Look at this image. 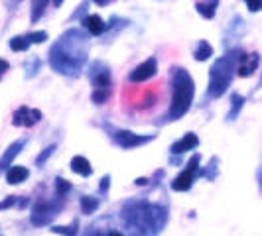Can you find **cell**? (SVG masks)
I'll return each mask as SVG.
<instances>
[{
	"label": "cell",
	"mask_w": 262,
	"mask_h": 236,
	"mask_svg": "<svg viewBox=\"0 0 262 236\" xmlns=\"http://www.w3.org/2000/svg\"><path fill=\"white\" fill-rule=\"evenodd\" d=\"M53 150H55V146H48V148H46V150L36 157V166L41 168V166H43V161H48V159H50V156L53 154Z\"/></svg>",
	"instance_id": "cell-27"
},
{
	"label": "cell",
	"mask_w": 262,
	"mask_h": 236,
	"mask_svg": "<svg viewBox=\"0 0 262 236\" xmlns=\"http://www.w3.org/2000/svg\"><path fill=\"white\" fill-rule=\"evenodd\" d=\"M158 73V61L156 57H150L146 59L144 63H140L138 67H134L130 71V81L132 83H144L148 79H152Z\"/></svg>",
	"instance_id": "cell-9"
},
{
	"label": "cell",
	"mask_w": 262,
	"mask_h": 236,
	"mask_svg": "<svg viewBox=\"0 0 262 236\" xmlns=\"http://www.w3.org/2000/svg\"><path fill=\"white\" fill-rule=\"evenodd\" d=\"M63 2H66V0H53V6H57V8H59Z\"/></svg>",
	"instance_id": "cell-35"
},
{
	"label": "cell",
	"mask_w": 262,
	"mask_h": 236,
	"mask_svg": "<svg viewBox=\"0 0 262 236\" xmlns=\"http://www.w3.org/2000/svg\"><path fill=\"white\" fill-rule=\"evenodd\" d=\"M217 6H219V0H203V2H197L195 8L199 16H203L205 20H211L215 18V12H217Z\"/></svg>",
	"instance_id": "cell-17"
},
{
	"label": "cell",
	"mask_w": 262,
	"mask_h": 236,
	"mask_svg": "<svg viewBox=\"0 0 262 236\" xmlns=\"http://www.w3.org/2000/svg\"><path fill=\"white\" fill-rule=\"evenodd\" d=\"M52 232H55V234H63V236H77L79 221H73L69 226H53Z\"/></svg>",
	"instance_id": "cell-22"
},
{
	"label": "cell",
	"mask_w": 262,
	"mask_h": 236,
	"mask_svg": "<svg viewBox=\"0 0 262 236\" xmlns=\"http://www.w3.org/2000/svg\"><path fill=\"white\" fill-rule=\"evenodd\" d=\"M256 181H258V187H260V193H262V163L260 168H258V171H256Z\"/></svg>",
	"instance_id": "cell-33"
},
{
	"label": "cell",
	"mask_w": 262,
	"mask_h": 236,
	"mask_svg": "<svg viewBox=\"0 0 262 236\" xmlns=\"http://www.w3.org/2000/svg\"><path fill=\"white\" fill-rule=\"evenodd\" d=\"M26 146V138H22V140H16L14 144L8 146V150L4 152V156L0 157V171H6L8 168H12L14 166V157L20 154V150Z\"/></svg>",
	"instance_id": "cell-11"
},
{
	"label": "cell",
	"mask_w": 262,
	"mask_h": 236,
	"mask_svg": "<svg viewBox=\"0 0 262 236\" xmlns=\"http://www.w3.org/2000/svg\"><path fill=\"white\" fill-rule=\"evenodd\" d=\"M55 189H57V195L66 197L67 193L71 191V183H69L67 179H61V177H57V179H55Z\"/></svg>",
	"instance_id": "cell-25"
},
{
	"label": "cell",
	"mask_w": 262,
	"mask_h": 236,
	"mask_svg": "<svg viewBox=\"0 0 262 236\" xmlns=\"http://www.w3.org/2000/svg\"><path fill=\"white\" fill-rule=\"evenodd\" d=\"M28 175H30V171H28L26 168H22V166H12V168L6 170V181L10 185H18V183H22V181H26Z\"/></svg>",
	"instance_id": "cell-16"
},
{
	"label": "cell",
	"mask_w": 262,
	"mask_h": 236,
	"mask_svg": "<svg viewBox=\"0 0 262 236\" xmlns=\"http://www.w3.org/2000/svg\"><path fill=\"white\" fill-rule=\"evenodd\" d=\"M8 61H6V59H0V75H4V73H6V71H8Z\"/></svg>",
	"instance_id": "cell-31"
},
{
	"label": "cell",
	"mask_w": 262,
	"mask_h": 236,
	"mask_svg": "<svg viewBox=\"0 0 262 236\" xmlns=\"http://www.w3.org/2000/svg\"><path fill=\"white\" fill-rule=\"evenodd\" d=\"M238 55H241V52H229L211 65L209 87H207V92H209L211 99L223 97L227 89L231 87V81H233L236 71V63H238Z\"/></svg>",
	"instance_id": "cell-4"
},
{
	"label": "cell",
	"mask_w": 262,
	"mask_h": 236,
	"mask_svg": "<svg viewBox=\"0 0 262 236\" xmlns=\"http://www.w3.org/2000/svg\"><path fill=\"white\" fill-rule=\"evenodd\" d=\"M108 97H111V89H95L91 95L93 103H97V105H105Z\"/></svg>",
	"instance_id": "cell-24"
},
{
	"label": "cell",
	"mask_w": 262,
	"mask_h": 236,
	"mask_svg": "<svg viewBox=\"0 0 262 236\" xmlns=\"http://www.w3.org/2000/svg\"><path fill=\"white\" fill-rule=\"evenodd\" d=\"M71 170L73 173H77L81 177H89L93 173V166L89 163V159L83 156H75L71 159Z\"/></svg>",
	"instance_id": "cell-15"
},
{
	"label": "cell",
	"mask_w": 262,
	"mask_h": 236,
	"mask_svg": "<svg viewBox=\"0 0 262 236\" xmlns=\"http://www.w3.org/2000/svg\"><path fill=\"white\" fill-rule=\"evenodd\" d=\"M61 207H63L61 197L55 199V201H38V203L34 205V209H32V215H30L32 224H36V226H46V224H50L53 219L57 217V213L61 210Z\"/></svg>",
	"instance_id": "cell-5"
},
{
	"label": "cell",
	"mask_w": 262,
	"mask_h": 236,
	"mask_svg": "<svg viewBox=\"0 0 262 236\" xmlns=\"http://www.w3.org/2000/svg\"><path fill=\"white\" fill-rule=\"evenodd\" d=\"M245 4H247V8H249L250 12L262 10V0H245Z\"/></svg>",
	"instance_id": "cell-29"
},
{
	"label": "cell",
	"mask_w": 262,
	"mask_h": 236,
	"mask_svg": "<svg viewBox=\"0 0 262 236\" xmlns=\"http://www.w3.org/2000/svg\"><path fill=\"white\" fill-rule=\"evenodd\" d=\"M108 187H111V177L106 175V177H103V181H101V193H106Z\"/></svg>",
	"instance_id": "cell-30"
},
{
	"label": "cell",
	"mask_w": 262,
	"mask_h": 236,
	"mask_svg": "<svg viewBox=\"0 0 262 236\" xmlns=\"http://www.w3.org/2000/svg\"><path fill=\"white\" fill-rule=\"evenodd\" d=\"M99 209V199H95V197H81V213H85V215H91L95 210Z\"/></svg>",
	"instance_id": "cell-21"
},
{
	"label": "cell",
	"mask_w": 262,
	"mask_h": 236,
	"mask_svg": "<svg viewBox=\"0 0 262 236\" xmlns=\"http://www.w3.org/2000/svg\"><path fill=\"white\" fill-rule=\"evenodd\" d=\"M197 146H199V138H197V134L187 132L184 138H180L178 142H173V144H171V152H173V154H185V152L195 150Z\"/></svg>",
	"instance_id": "cell-12"
},
{
	"label": "cell",
	"mask_w": 262,
	"mask_h": 236,
	"mask_svg": "<svg viewBox=\"0 0 262 236\" xmlns=\"http://www.w3.org/2000/svg\"><path fill=\"white\" fill-rule=\"evenodd\" d=\"M10 50L12 52H26L28 48H30V39L26 36H16V38L10 39Z\"/></svg>",
	"instance_id": "cell-23"
},
{
	"label": "cell",
	"mask_w": 262,
	"mask_h": 236,
	"mask_svg": "<svg viewBox=\"0 0 262 236\" xmlns=\"http://www.w3.org/2000/svg\"><path fill=\"white\" fill-rule=\"evenodd\" d=\"M95 4H99V6H106V4H111V2H115V0H93Z\"/></svg>",
	"instance_id": "cell-34"
},
{
	"label": "cell",
	"mask_w": 262,
	"mask_h": 236,
	"mask_svg": "<svg viewBox=\"0 0 262 236\" xmlns=\"http://www.w3.org/2000/svg\"><path fill=\"white\" fill-rule=\"evenodd\" d=\"M87 236H93V234L89 232ZM99 236H124V234H122V232H118V230H108V232H105V234H99Z\"/></svg>",
	"instance_id": "cell-32"
},
{
	"label": "cell",
	"mask_w": 262,
	"mask_h": 236,
	"mask_svg": "<svg viewBox=\"0 0 262 236\" xmlns=\"http://www.w3.org/2000/svg\"><path fill=\"white\" fill-rule=\"evenodd\" d=\"M28 39H30V43H43L46 39H48V32H30L26 36Z\"/></svg>",
	"instance_id": "cell-26"
},
{
	"label": "cell",
	"mask_w": 262,
	"mask_h": 236,
	"mask_svg": "<svg viewBox=\"0 0 262 236\" xmlns=\"http://www.w3.org/2000/svg\"><path fill=\"white\" fill-rule=\"evenodd\" d=\"M171 79V103L168 108L166 120H180V118L187 114V110L191 108L193 97H195V83L191 75L185 71L184 67H173L170 71Z\"/></svg>",
	"instance_id": "cell-3"
},
{
	"label": "cell",
	"mask_w": 262,
	"mask_h": 236,
	"mask_svg": "<svg viewBox=\"0 0 262 236\" xmlns=\"http://www.w3.org/2000/svg\"><path fill=\"white\" fill-rule=\"evenodd\" d=\"M91 83L95 89H111V71H108V67L99 63V71L91 73Z\"/></svg>",
	"instance_id": "cell-14"
},
{
	"label": "cell",
	"mask_w": 262,
	"mask_h": 236,
	"mask_svg": "<svg viewBox=\"0 0 262 236\" xmlns=\"http://www.w3.org/2000/svg\"><path fill=\"white\" fill-rule=\"evenodd\" d=\"M199 159H201L199 154H193V156H191L187 168L171 181V189H173V191H189V189H191V185L195 181V175L199 173Z\"/></svg>",
	"instance_id": "cell-6"
},
{
	"label": "cell",
	"mask_w": 262,
	"mask_h": 236,
	"mask_svg": "<svg viewBox=\"0 0 262 236\" xmlns=\"http://www.w3.org/2000/svg\"><path fill=\"white\" fill-rule=\"evenodd\" d=\"M122 221L128 236H158L168 223V210L148 201L132 199L122 205Z\"/></svg>",
	"instance_id": "cell-2"
},
{
	"label": "cell",
	"mask_w": 262,
	"mask_h": 236,
	"mask_svg": "<svg viewBox=\"0 0 262 236\" xmlns=\"http://www.w3.org/2000/svg\"><path fill=\"white\" fill-rule=\"evenodd\" d=\"M41 120V112L38 108H30V106H20L12 116L14 126H24V128H32L34 124H38Z\"/></svg>",
	"instance_id": "cell-8"
},
{
	"label": "cell",
	"mask_w": 262,
	"mask_h": 236,
	"mask_svg": "<svg viewBox=\"0 0 262 236\" xmlns=\"http://www.w3.org/2000/svg\"><path fill=\"white\" fill-rule=\"evenodd\" d=\"M156 136L154 134H134L130 130H117L115 132V142H117L120 148H124V150H130V148H138V146H144L148 142H152Z\"/></svg>",
	"instance_id": "cell-7"
},
{
	"label": "cell",
	"mask_w": 262,
	"mask_h": 236,
	"mask_svg": "<svg viewBox=\"0 0 262 236\" xmlns=\"http://www.w3.org/2000/svg\"><path fill=\"white\" fill-rule=\"evenodd\" d=\"M48 4H50V0H32V16H30V20H32L34 24L43 16Z\"/></svg>",
	"instance_id": "cell-20"
},
{
	"label": "cell",
	"mask_w": 262,
	"mask_h": 236,
	"mask_svg": "<svg viewBox=\"0 0 262 236\" xmlns=\"http://www.w3.org/2000/svg\"><path fill=\"white\" fill-rule=\"evenodd\" d=\"M18 203V197H14V195H10V197H6L2 203H0V210H4V209H10V207H14Z\"/></svg>",
	"instance_id": "cell-28"
},
{
	"label": "cell",
	"mask_w": 262,
	"mask_h": 236,
	"mask_svg": "<svg viewBox=\"0 0 262 236\" xmlns=\"http://www.w3.org/2000/svg\"><path fill=\"white\" fill-rule=\"evenodd\" d=\"M243 106H245V97L238 95V92H233V95H231V110H229V114H227V120H229V122L236 120V116H238L241 110H243Z\"/></svg>",
	"instance_id": "cell-18"
},
{
	"label": "cell",
	"mask_w": 262,
	"mask_h": 236,
	"mask_svg": "<svg viewBox=\"0 0 262 236\" xmlns=\"http://www.w3.org/2000/svg\"><path fill=\"white\" fill-rule=\"evenodd\" d=\"M211 55H213V48H211V43L209 41H205V39H201V41L197 43L195 52H193L195 61H205V59H209Z\"/></svg>",
	"instance_id": "cell-19"
},
{
	"label": "cell",
	"mask_w": 262,
	"mask_h": 236,
	"mask_svg": "<svg viewBox=\"0 0 262 236\" xmlns=\"http://www.w3.org/2000/svg\"><path fill=\"white\" fill-rule=\"evenodd\" d=\"M258 63H260V55L256 52L241 53V55H238V63H236V73H238L241 77H250V75L256 71Z\"/></svg>",
	"instance_id": "cell-10"
},
{
	"label": "cell",
	"mask_w": 262,
	"mask_h": 236,
	"mask_svg": "<svg viewBox=\"0 0 262 236\" xmlns=\"http://www.w3.org/2000/svg\"><path fill=\"white\" fill-rule=\"evenodd\" d=\"M87 55H89L87 36L77 28H71L63 36H59V39L52 45L50 65L61 75L77 77L87 61Z\"/></svg>",
	"instance_id": "cell-1"
},
{
	"label": "cell",
	"mask_w": 262,
	"mask_h": 236,
	"mask_svg": "<svg viewBox=\"0 0 262 236\" xmlns=\"http://www.w3.org/2000/svg\"><path fill=\"white\" fill-rule=\"evenodd\" d=\"M83 26H85V30H87L91 36H101V34H105V30H106L105 20H103L101 16H97V14L85 16V18H83Z\"/></svg>",
	"instance_id": "cell-13"
}]
</instances>
